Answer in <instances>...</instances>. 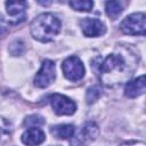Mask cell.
Listing matches in <instances>:
<instances>
[{"label": "cell", "mask_w": 146, "mask_h": 146, "mask_svg": "<svg viewBox=\"0 0 146 146\" xmlns=\"http://www.w3.org/2000/svg\"><path fill=\"white\" fill-rule=\"evenodd\" d=\"M99 135V128L95 122H87L80 131L71 138V146H86Z\"/></svg>", "instance_id": "6"}, {"label": "cell", "mask_w": 146, "mask_h": 146, "mask_svg": "<svg viewBox=\"0 0 146 146\" xmlns=\"http://www.w3.org/2000/svg\"><path fill=\"white\" fill-rule=\"evenodd\" d=\"M63 74L70 81H79L84 75V66L78 56L67 57L62 64Z\"/></svg>", "instance_id": "5"}, {"label": "cell", "mask_w": 146, "mask_h": 146, "mask_svg": "<svg viewBox=\"0 0 146 146\" xmlns=\"http://www.w3.org/2000/svg\"><path fill=\"white\" fill-rule=\"evenodd\" d=\"M71 8H73L76 11H91L94 7V2L89 0H73L70 1Z\"/></svg>", "instance_id": "14"}, {"label": "cell", "mask_w": 146, "mask_h": 146, "mask_svg": "<svg viewBox=\"0 0 146 146\" xmlns=\"http://www.w3.org/2000/svg\"><path fill=\"white\" fill-rule=\"evenodd\" d=\"M124 9V3L122 1H107L105 3V11L106 15L112 18L115 19Z\"/></svg>", "instance_id": "13"}, {"label": "cell", "mask_w": 146, "mask_h": 146, "mask_svg": "<svg viewBox=\"0 0 146 146\" xmlns=\"http://www.w3.org/2000/svg\"><path fill=\"white\" fill-rule=\"evenodd\" d=\"M120 29L123 33L129 35H145L146 31V17L144 13H133L127 16L121 25Z\"/></svg>", "instance_id": "3"}, {"label": "cell", "mask_w": 146, "mask_h": 146, "mask_svg": "<svg viewBox=\"0 0 146 146\" xmlns=\"http://www.w3.org/2000/svg\"><path fill=\"white\" fill-rule=\"evenodd\" d=\"M60 31V21L51 13H43L36 16L31 23V34L41 42L51 41Z\"/></svg>", "instance_id": "2"}, {"label": "cell", "mask_w": 146, "mask_h": 146, "mask_svg": "<svg viewBox=\"0 0 146 146\" xmlns=\"http://www.w3.org/2000/svg\"><path fill=\"white\" fill-rule=\"evenodd\" d=\"M43 123H44L43 117L40 116V115H36V114L27 116V117L25 119V121H24V124H25V125H30V127L41 125V124H43Z\"/></svg>", "instance_id": "17"}, {"label": "cell", "mask_w": 146, "mask_h": 146, "mask_svg": "<svg viewBox=\"0 0 146 146\" xmlns=\"http://www.w3.org/2000/svg\"><path fill=\"white\" fill-rule=\"evenodd\" d=\"M100 96V90L97 87H91L87 90V95H86V100L88 104H91L94 102H96Z\"/></svg>", "instance_id": "16"}, {"label": "cell", "mask_w": 146, "mask_h": 146, "mask_svg": "<svg viewBox=\"0 0 146 146\" xmlns=\"http://www.w3.org/2000/svg\"><path fill=\"white\" fill-rule=\"evenodd\" d=\"M80 25H81L82 33L84 34V36H88V38L100 36L106 32V27L104 23L97 18L86 17L80 21Z\"/></svg>", "instance_id": "9"}, {"label": "cell", "mask_w": 146, "mask_h": 146, "mask_svg": "<svg viewBox=\"0 0 146 146\" xmlns=\"http://www.w3.org/2000/svg\"><path fill=\"white\" fill-rule=\"evenodd\" d=\"M136 62L121 52L110 54L99 65V79L106 87H115L128 81L135 72Z\"/></svg>", "instance_id": "1"}, {"label": "cell", "mask_w": 146, "mask_h": 146, "mask_svg": "<svg viewBox=\"0 0 146 146\" xmlns=\"http://www.w3.org/2000/svg\"><path fill=\"white\" fill-rule=\"evenodd\" d=\"M146 84H145V75H140L125 84L124 95L129 98H136L145 92Z\"/></svg>", "instance_id": "10"}, {"label": "cell", "mask_w": 146, "mask_h": 146, "mask_svg": "<svg viewBox=\"0 0 146 146\" xmlns=\"http://www.w3.org/2000/svg\"><path fill=\"white\" fill-rule=\"evenodd\" d=\"M24 43L21 41V40H15L10 43L9 46V52L13 55V56H19L24 52Z\"/></svg>", "instance_id": "15"}, {"label": "cell", "mask_w": 146, "mask_h": 146, "mask_svg": "<svg viewBox=\"0 0 146 146\" xmlns=\"http://www.w3.org/2000/svg\"><path fill=\"white\" fill-rule=\"evenodd\" d=\"M2 23H3V19H2V17L0 16V38H2V36L7 33V29H6V26H5Z\"/></svg>", "instance_id": "18"}, {"label": "cell", "mask_w": 146, "mask_h": 146, "mask_svg": "<svg viewBox=\"0 0 146 146\" xmlns=\"http://www.w3.org/2000/svg\"><path fill=\"white\" fill-rule=\"evenodd\" d=\"M26 8H27L26 1H7L6 10L8 16L10 17L9 23L16 25L24 22L26 18Z\"/></svg>", "instance_id": "8"}, {"label": "cell", "mask_w": 146, "mask_h": 146, "mask_svg": "<svg viewBox=\"0 0 146 146\" xmlns=\"http://www.w3.org/2000/svg\"><path fill=\"white\" fill-rule=\"evenodd\" d=\"M56 79V65L50 59H44L42 62L41 68L34 76V86L38 88H47Z\"/></svg>", "instance_id": "4"}, {"label": "cell", "mask_w": 146, "mask_h": 146, "mask_svg": "<svg viewBox=\"0 0 146 146\" xmlns=\"http://www.w3.org/2000/svg\"><path fill=\"white\" fill-rule=\"evenodd\" d=\"M54 112L57 115H72L76 111V104L62 94H52L49 97Z\"/></svg>", "instance_id": "7"}, {"label": "cell", "mask_w": 146, "mask_h": 146, "mask_svg": "<svg viewBox=\"0 0 146 146\" xmlns=\"http://www.w3.org/2000/svg\"><path fill=\"white\" fill-rule=\"evenodd\" d=\"M46 140L44 132L39 128H30L22 135L23 144L27 146H36Z\"/></svg>", "instance_id": "11"}, {"label": "cell", "mask_w": 146, "mask_h": 146, "mask_svg": "<svg viewBox=\"0 0 146 146\" xmlns=\"http://www.w3.org/2000/svg\"><path fill=\"white\" fill-rule=\"evenodd\" d=\"M122 146H145V144L143 141H131V143L123 144Z\"/></svg>", "instance_id": "19"}, {"label": "cell", "mask_w": 146, "mask_h": 146, "mask_svg": "<svg viewBox=\"0 0 146 146\" xmlns=\"http://www.w3.org/2000/svg\"><path fill=\"white\" fill-rule=\"evenodd\" d=\"M75 132L74 125L72 124H58L51 128V133L59 139H70Z\"/></svg>", "instance_id": "12"}]
</instances>
